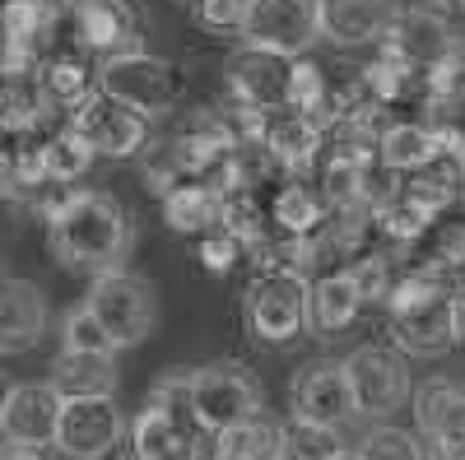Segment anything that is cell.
Here are the masks:
<instances>
[{"label":"cell","instance_id":"836d02e7","mask_svg":"<svg viewBox=\"0 0 465 460\" xmlns=\"http://www.w3.org/2000/svg\"><path fill=\"white\" fill-rule=\"evenodd\" d=\"M419 122L433 131V140L451 153L465 149V93H433L429 103H423Z\"/></svg>","mask_w":465,"mask_h":460},{"label":"cell","instance_id":"ee69618b","mask_svg":"<svg viewBox=\"0 0 465 460\" xmlns=\"http://www.w3.org/2000/svg\"><path fill=\"white\" fill-rule=\"evenodd\" d=\"M401 10H429V15H451V10H460V0H401Z\"/></svg>","mask_w":465,"mask_h":460},{"label":"cell","instance_id":"f546056e","mask_svg":"<svg viewBox=\"0 0 465 460\" xmlns=\"http://www.w3.org/2000/svg\"><path fill=\"white\" fill-rule=\"evenodd\" d=\"M401 265H414V270H429L438 279H456L465 270V223H442L433 228L419 247H410V256Z\"/></svg>","mask_w":465,"mask_h":460},{"label":"cell","instance_id":"44dd1931","mask_svg":"<svg viewBox=\"0 0 465 460\" xmlns=\"http://www.w3.org/2000/svg\"><path fill=\"white\" fill-rule=\"evenodd\" d=\"M359 307H363V298H359V284L349 279V270H331L307 284V330L331 339L354 326Z\"/></svg>","mask_w":465,"mask_h":460},{"label":"cell","instance_id":"74e56055","mask_svg":"<svg viewBox=\"0 0 465 460\" xmlns=\"http://www.w3.org/2000/svg\"><path fill=\"white\" fill-rule=\"evenodd\" d=\"M359 460H429V455H423L419 433H405V428H396V424H377V428L363 437Z\"/></svg>","mask_w":465,"mask_h":460},{"label":"cell","instance_id":"8fae6325","mask_svg":"<svg viewBox=\"0 0 465 460\" xmlns=\"http://www.w3.org/2000/svg\"><path fill=\"white\" fill-rule=\"evenodd\" d=\"M126 442V418L116 409V396H94V400H61L56 437L52 446L70 460H103Z\"/></svg>","mask_w":465,"mask_h":460},{"label":"cell","instance_id":"f5cc1de1","mask_svg":"<svg viewBox=\"0 0 465 460\" xmlns=\"http://www.w3.org/2000/svg\"><path fill=\"white\" fill-rule=\"evenodd\" d=\"M460 10H465V0H460Z\"/></svg>","mask_w":465,"mask_h":460},{"label":"cell","instance_id":"681fc988","mask_svg":"<svg viewBox=\"0 0 465 460\" xmlns=\"http://www.w3.org/2000/svg\"><path fill=\"white\" fill-rule=\"evenodd\" d=\"M331 460H359V451H349V446H344V451H340V455H331Z\"/></svg>","mask_w":465,"mask_h":460},{"label":"cell","instance_id":"603a6c76","mask_svg":"<svg viewBox=\"0 0 465 460\" xmlns=\"http://www.w3.org/2000/svg\"><path fill=\"white\" fill-rule=\"evenodd\" d=\"M438 153H442V144L433 140V131L423 126V122H386L377 163L391 168L396 177H410V172H419L423 163H433Z\"/></svg>","mask_w":465,"mask_h":460},{"label":"cell","instance_id":"f1b7e54d","mask_svg":"<svg viewBox=\"0 0 465 460\" xmlns=\"http://www.w3.org/2000/svg\"><path fill=\"white\" fill-rule=\"evenodd\" d=\"M131 460H201L196 455V446H191L168 418L159 414V409H140V418H135V428H131Z\"/></svg>","mask_w":465,"mask_h":460},{"label":"cell","instance_id":"484cf974","mask_svg":"<svg viewBox=\"0 0 465 460\" xmlns=\"http://www.w3.org/2000/svg\"><path fill=\"white\" fill-rule=\"evenodd\" d=\"M280 437H284V424L261 409L214 437V460H275Z\"/></svg>","mask_w":465,"mask_h":460},{"label":"cell","instance_id":"4fadbf2b","mask_svg":"<svg viewBox=\"0 0 465 460\" xmlns=\"http://www.w3.org/2000/svg\"><path fill=\"white\" fill-rule=\"evenodd\" d=\"M242 37L252 47L302 56L317 43V0H247Z\"/></svg>","mask_w":465,"mask_h":460},{"label":"cell","instance_id":"ab89813d","mask_svg":"<svg viewBox=\"0 0 465 460\" xmlns=\"http://www.w3.org/2000/svg\"><path fill=\"white\" fill-rule=\"evenodd\" d=\"M191 15L210 33H242L247 0H191Z\"/></svg>","mask_w":465,"mask_h":460},{"label":"cell","instance_id":"ac0fdd59","mask_svg":"<svg viewBox=\"0 0 465 460\" xmlns=\"http://www.w3.org/2000/svg\"><path fill=\"white\" fill-rule=\"evenodd\" d=\"M451 298L456 293H442V298H429V302H419V307L396 312L391 317V349H401L405 358H442L451 344H456Z\"/></svg>","mask_w":465,"mask_h":460},{"label":"cell","instance_id":"bcb514c9","mask_svg":"<svg viewBox=\"0 0 465 460\" xmlns=\"http://www.w3.org/2000/svg\"><path fill=\"white\" fill-rule=\"evenodd\" d=\"M10 177H15V149H10L5 140H0V196H5Z\"/></svg>","mask_w":465,"mask_h":460},{"label":"cell","instance_id":"ba28073f","mask_svg":"<svg viewBox=\"0 0 465 460\" xmlns=\"http://www.w3.org/2000/svg\"><path fill=\"white\" fill-rule=\"evenodd\" d=\"M414 424L429 460H465V381L429 377L414 391Z\"/></svg>","mask_w":465,"mask_h":460},{"label":"cell","instance_id":"3957f363","mask_svg":"<svg viewBox=\"0 0 465 460\" xmlns=\"http://www.w3.org/2000/svg\"><path fill=\"white\" fill-rule=\"evenodd\" d=\"M98 89L107 98H116L122 107L140 112L144 122L153 117H163V112H173L182 103V70L163 56H153V52H126V56H107L98 65Z\"/></svg>","mask_w":465,"mask_h":460},{"label":"cell","instance_id":"60d3db41","mask_svg":"<svg viewBox=\"0 0 465 460\" xmlns=\"http://www.w3.org/2000/svg\"><path fill=\"white\" fill-rule=\"evenodd\" d=\"M196 256H201V265H205L210 275H219V279H223V275L238 270V260H242V242H232V238L223 233V228H214V233H205V238H201Z\"/></svg>","mask_w":465,"mask_h":460},{"label":"cell","instance_id":"8d00e7d4","mask_svg":"<svg viewBox=\"0 0 465 460\" xmlns=\"http://www.w3.org/2000/svg\"><path fill=\"white\" fill-rule=\"evenodd\" d=\"M344 270H349V279L359 284L363 302H386V293H391V284L401 275V265H396V256H386V251H368L354 265H344Z\"/></svg>","mask_w":465,"mask_h":460},{"label":"cell","instance_id":"9a60e30c","mask_svg":"<svg viewBox=\"0 0 465 460\" xmlns=\"http://www.w3.org/2000/svg\"><path fill=\"white\" fill-rule=\"evenodd\" d=\"M47 321H52V307L43 289L19 275H0V354L15 358L37 349L47 335Z\"/></svg>","mask_w":465,"mask_h":460},{"label":"cell","instance_id":"83f0119b","mask_svg":"<svg viewBox=\"0 0 465 460\" xmlns=\"http://www.w3.org/2000/svg\"><path fill=\"white\" fill-rule=\"evenodd\" d=\"M372 233H377L386 247L410 251V247H419L423 238L433 233V214L423 210L419 201H410L405 191H396L391 201H381V205L372 210Z\"/></svg>","mask_w":465,"mask_h":460},{"label":"cell","instance_id":"4dcf8cb0","mask_svg":"<svg viewBox=\"0 0 465 460\" xmlns=\"http://www.w3.org/2000/svg\"><path fill=\"white\" fill-rule=\"evenodd\" d=\"M94 144L74 131L70 122H61L47 140H43V163H47V177L52 181H61V186H74L80 177H89V168H94Z\"/></svg>","mask_w":465,"mask_h":460},{"label":"cell","instance_id":"5b68a950","mask_svg":"<svg viewBox=\"0 0 465 460\" xmlns=\"http://www.w3.org/2000/svg\"><path fill=\"white\" fill-rule=\"evenodd\" d=\"M191 409H196L201 428L219 437L223 428L261 414V381H256L252 367L232 363V358L205 363V367L191 372Z\"/></svg>","mask_w":465,"mask_h":460},{"label":"cell","instance_id":"b9f144b4","mask_svg":"<svg viewBox=\"0 0 465 460\" xmlns=\"http://www.w3.org/2000/svg\"><path fill=\"white\" fill-rule=\"evenodd\" d=\"M433 93H465V43H460V52L433 74Z\"/></svg>","mask_w":465,"mask_h":460},{"label":"cell","instance_id":"7a4b0ae2","mask_svg":"<svg viewBox=\"0 0 465 460\" xmlns=\"http://www.w3.org/2000/svg\"><path fill=\"white\" fill-rule=\"evenodd\" d=\"M84 307L98 317L103 335L112 339V349H135L140 339H149V330L159 326V293L153 284L135 270H107L89 284Z\"/></svg>","mask_w":465,"mask_h":460},{"label":"cell","instance_id":"cb8c5ba5","mask_svg":"<svg viewBox=\"0 0 465 460\" xmlns=\"http://www.w3.org/2000/svg\"><path fill=\"white\" fill-rule=\"evenodd\" d=\"M37 84H43L47 103L61 112H70L74 103H84L94 89H98V74L89 70V56L84 52H56L37 65Z\"/></svg>","mask_w":465,"mask_h":460},{"label":"cell","instance_id":"30bf717a","mask_svg":"<svg viewBox=\"0 0 465 460\" xmlns=\"http://www.w3.org/2000/svg\"><path fill=\"white\" fill-rule=\"evenodd\" d=\"M65 122L80 131L94 144V153H103V159H140L144 144L153 140V126L140 117V112L122 107L103 89H94L84 103H74Z\"/></svg>","mask_w":465,"mask_h":460},{"label":"cell","instance_id":"7dc6e473","mask_svg":"<svg viewBox=\"0 0 465 460\" xmlns=\"http://www.w3.org/2000/svg\"><path fill=\"white\" fill-rule=\"evenodd\" d=\"M10 391H15V381L0 372V414H5V400H10Z\"/></svg>","mask_w":465,"mask_h":460},{"label":"cell","instance_id":"2e32d148","mask_svg":"<svg viewBox=\"0 0 465 460\" xmlns=\"http://www.w3.org/2000/svg\"><path fill=\"white\" fill-rule=\"evenodd\" d=\"M396 15L401 0H317V33L335 47H368L381 43Z\"/></svg>","mask_w":465,"mask_h":460},{"label":"cell","instance_id":"f907efd6","mask_svg":"<svg viewBox=\"0 0 465 460\" xmlns=\"http://www.w3.org/2000/svg\"><path fill=\"white\" fill-rule=\"evenodd\" d=\"M460 163H465V149H460Z\"/></svg>","mask_w":465,"mask_h":460},{"label":"cell","instance_id":"7c38bea8","mask_svg":"<svg viewBox=\"0 0 465 460\" xmlns=\"http://www.w3.org/2000/svg\"><path fill=\"white\" fill-rule=\"evenodd\" d=\"M289 400H293V418H302V424H312V428H326V433H344L359 418L344 363H335V358H317V363L298 367Z\"/></svg>","mask_w":465,"mask_h":460},{"label":"cell","instance_id":"f35d334b","mask_svg":"<svg viewBox=\"0 0 465 460\" xmlns=\"http://www.w3.org/2000/svg\"><path fill=\"white\" fill-rule=\"evenodd\" d=\"M326 89H331V80L322 74V65L298 61V65H293V89H289V112L312 117V112L322 107V98H326Z\"/></svg>","mask_w":465,"mask_h":460},{"label":"cell","instance_id":"7bdbcfd3","mask_svg":"<svg viewBox=\"0 0 465 460\" xmlns=\"http://www.w3.org/2000/svg\"><path fill=\"white\" fill-rule=\"evenodd\" d=\"M0 460H47V446H19V442H0Z\"/></svg>","mask_w":465,"mask_h":460},{"label":"cell","instance_id":"9c48e42d","mask_svg":"<svg viewBox=\"0 0 465 460\" xmlns=\"http://www.w3.org/2000/svg\"><path fill=\"white\" fill-rule=\"evenodd\" d=\"M242 312L256 339L289 344L307 326V279L302 275H256L242 293Z\"/></svg>","mask_w":465,"mask_h":460},{"label":"cell","instance_id":"e0dca14e","mask_svg":"<svg viewBox=\"0 0 465 460\" xmlns=\"http://www.w3.org/2000/svg\"><path fill=\"white\" fill-rule=\"evenodd\" d=\"M61 418V396L47 381H15V391L0 414V437L19 446H52Z\"/></svg>","mask_w":465,"mask_h":460},{"label":"cell","instance_id":"c3c4849f","mask_svg":"<svg viewBox=\"0 0 465 460\" xmlns=\"http://www.w3.org/2000/svg\"><path fill=\"white\" fill-rule=\"evenodd\" d=\"M10 70V43H5V33H0V74Z\"/></svg>","mask_w":465,"mask_h":460},{"label":"cell","instance_id":"4316f807","mask_svg":"<svg viewBox=\"0 0 465 460\" xmlns=\"http://www.w3.org/2000/svg\"><path fill=\"white\" fill-rule=\"evenodd\" d=\"M163 219L173 233H186V238H205L219 228V196L201 181H182L163 196Z\"/></svg>","mask_w":465,"mask_h":460},{"label":"cell","instance_id":"5bb4252c","mask_svg":"<svg viewBox=\"0 0 465 460\" xmlns=\"http://www.w3.org/2000/svg\"><path fill=\"white\" fill-rule=\"evenodd\" d=\"M456 52H460V37L451 33L442 15H429V10H401L381 37V56H396L423 74H438Z\"/></svg>","mask_w":465,"mask_h":460},{"label":"cell","instance_id":"ffe728a7","mask_svg":"<svg viewBox=\"0 0 465 460\" xmlns=\"http://www.w3.org/2000/svg\"><path fill=\"white\" fill-rule=\"evenodd\" d=\"M116 354H56L47 387L61 400H94V396H116Z\"/></svg>","mask_w":465,"mask_h":460},{"label":"cell","instance_id":"277c9868","mask_svg":"<svg viewBox=\"0 0 465 460\" xmlns=\"http://www.w3.org/2000/svg\"><path fill=\"white\" fill-rule=\"evenodd\" d=\"M293 56L270 52V47H252L242 43L223 65V84H228V103L256 112V117H275L289 112V89H293Z\"/></svg>","mask_w":465,"mask_h":460},{"label":"cell","instance_id":"6da1fadb","mask_svg":"<svg viewBox=\"0 0 465 460\" xmlns=\"http://www.w3.org/2000/svg\"><path fill=\"white\" fill-rule=\"evenodd\" d=\"M131 242H135V228L112 191L74 186L70 201L47 219V247L56 265L94 275V279L107 270H122Z\"/></svg>","mask_w":465,"mask_h":460},{"label":"cell","instance_id":"816d5d0a","mask_svg":"<svg viewBox=\"0 0 465 460\" xmlns=\"http://www.w3.org/2000/svg\"><path fill=\"white\" fill-rule=\"evenodd\" d=\"M182 5H191V0H182Z\"/></svg>","mask_w":465,"mask_h":460},{"label":"cell","instance_id":"e575fe53","mask_svg":"<svg viewBox=\"0 0 465 460\" xmlns=\"http://www.w3.org/2000/svg\"><path fill=\"white\" fill-rule=\"evenodd\" d=\"M340 451H344L340 433H326V428L302 424V418H289L275 460H331V455H340Z\"/></svg>","mask_w":465,"mask_h":460},{"label":"cell","instance_id":"52a82bcc","mask_svg":"<svg viewBox=\"0 0 465 460\" xmlns=\"http://www.w3.org/2000/svg\"><path fill=\"white\" fill-rule=\"evenodd\" d=\"M74 47L84 56H126L144 52V19L131 0H65Z\"/></svg>","mask_w":465,"mask_h":460},{"label":"cell","instance_id":"1f68e13d","mask_svg":"<svg viewBox=\"0 0 465 460\" xmlns=\"http://www.w3.org/2000/svg\"><path fill=\"white\" fill-rule=\"evenodd\" d=\"M219 228H223L232 242H242V251H247L252 242H261L270 233V210L261 205L256 191L232 186V191H223V196H219Z\"/></svg>","mask_w":465,"mask_h":460},{"label":"cell","instance_id":"8992f818","mask_svg":"<svg viewBox=\"0 0 465 460\" xmlns=\"http://www.w3.org/2000/svg\"><path fill=\"white\" fill-rule=\"evenodd\" d=\"M344 377H349V391H354V405L363 418H391L414 396L405 354L391 349V344H359L344 358Z\"/></svg>","mask_w":465,"mask_h":460},{"label":"cell","instance_id":"f6af8a7d","mask_svg":"<svg viewBox=\"0 0 465 460\" xmlns=\"http://www.w3.org/2000/svg\"><path fill=\"white\" fill-rule=\"evenodd\" d=\"M451 330H456V344H465V289H456L451 298Z\"/></svg>","mask_w":465,"mask_h":460},{"label":"cell","instance_id":"d590c367","mask_svg":"<svg viewBox=\"0 0 465 460\" xmlns=\"http://www.w3.org/2000/svg\"><path fill=\"white\" fill-rule=\"evenodd\" d=\"M61 354H116L112 339L98 326V317L84 302H74L65 312V321H61Z\"/></svg>","mask_w":465,"mask_h":460},{"label":"cell","instance_id":"db71d44e","mask_svg":"<svg viewBox=\"0 0 465 460\" xmlns=\"http://www.w3.org/2000/svg\"><path fill=\"white\" fill-rule=\"evenodd\" d=\"M0 5H5V0H0Z\"/></svg>","mask_w":465,"mask_h":460},{"label":"cell","instance_id":"d6986e66","mask_svg":"<svg viewBox=\"0 0 465 460\" xmlns=\"http://www.w3.org/2000/svg\"><path fill=\"white\" fill-rule=\"evenodd\" d=\"M261 149L275 159L280 172H312L317 159H322V149H326V135L302 117V112H275V117H265L261 126Z\"/></svg>","mask_w":465,"mask_h":460},{"label":"cell","instance_id":"7402d4cb","mask_svg":"<svg viewBox=\"0 0 465 460\" xmlns=\"http://www.w3.org/2000/svg\"><path fill=\"white\" fill-rule=\"evenodd\" d=\"M401 191H405L410 201H419L433 219L447 214V210L460 205V196H465V163H460V153L442 149L433 163H423L419 172L401 177Z\"/></svg>","mask_w":465,"mask_h":460},{"label":"cell","instance_id":"d6a6232c","mask_svg":"<svg viewBox=\"0 0 465 460\" xmlns=\"http://www.w3.org/2000/svg\"><path fill=\"white\" fill-rule=\"evenodd\" d=\"M368 168L344 163V159H326V168H322V205L326 210H363L368 214Z\"/></svg>","mask_w":465,"mask_h":460},{"label":"cell","instance_id":"d4e9b609","mask_svg":"<svg viewBox=\"0 0 465 460\" xmlns=\"http://www.w3.org/2000/svg\"><path fill=\"white\" fill-rule=\"evenodd\" d=\"M326 219V205H322V191L307 186L302 177L298 181H284L270 201V228L275 233H289V238H312Z\"/></svg>","mask_w":465,"mask_h":460}]
</instances>
